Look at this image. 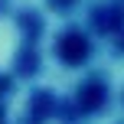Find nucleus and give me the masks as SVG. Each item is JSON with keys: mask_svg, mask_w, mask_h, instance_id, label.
<instances>
[{"mask_svg": "<svg viewBox=\"0 0 124 124\" xmlns=\"http://www.w3.org/2000/svg\"><path fill=\"white\" fill-rule=\"evenodd\" d=\"M56 49H59V56L65 59L69 65H75V62H85V59H88V39L82 36V33L69 30V33H62V36H59Z\"/></svg>", "mask_w": 124, "mask_h": 124, "instance_id": "obj_1", "label": "nucleus"}, {"mask_svg": "<svg viewBox=\"0 0 124 124\" xmlns=\"http://www.w3.org/2000/svg\"><path fill=\"white\" fill-rule=\"evenodd\" d=\"M101 101H105V85H101V82H88L78 92V105L85 108V111H95Z\"/></svg>", "mask_w": 124, "mask_h": 124, "instance_id": "obj_2", "label": "nucleus"}, {"mask_svg": "<svg viewBox=\"0 0 124 124\" xmlns=\"http://www.w3.org/2000/svg\"><path fill=\"white\" fill-rule=\"evenodd\" d=\"M95 26H101V30H121V26H124V13L121 10H114V7H111V10H98V13H95Z\"/></svg>", "mask_w": 124, "mask_h": 124, "instance_id": "obj_3", "label": "nucleus"}]
</instances>
